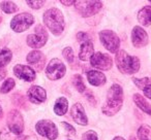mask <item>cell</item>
Listing matches in <instances>:
<instances>
[{
	"label": "cell",
	"mask_w": 151,
	"mask_h": 140,
	"mask_svg": "<svg viewBox=\"0 0 151 140\" xmlns=\"http://www.w3.org/2000/svg\"><path fill=\"white\" fill-rule=\"evenodd\" d=\"M27 97L29 101L33 104H40L47 99V92L44 88L40 86H32L27 92Z\"/></svg>",
	"instance_id": "14"
},
{
	"label": "cell",
	"mask_w": 151,
	"mask_h": 140,
	"mask_svg": "<svg viewBox=\"0 0 151 140\" xmlns=\"http://www.w3.org/2000/svg\"><path fill=\"white\" fill-rule=\"evenodd\" d=\"M65 65L59 59H52L46 68V75L49 80H57L65 75Z\"/></svg>",
	"instance_id": "9"
},
{
	"label": "cell",
	"mask_w": 151,
	"mask_h": 140,
	"mask_svg": "<svg viewBox=\"0 0 151 140\" xmlns=\"http://www.w3.org/2000/svg\"><path fill=\"white\" fill-rule=\"evenodd\" d=\"M35 130L40 136L46 137L49 140H55L58 137V130L52 121L42 119L35 125Z\"/></svg>",
	"instance_id": "7"
},
{
	"label": "cell",
	"mask_w": 151,
	"mask_h": 140,
	"mask_svg": "<svg viewBox=\"0 0 151 140\" xmlns=\"http://www.w3.org/2000/svg\"><path fill=\"white\" fill-rule=\"evenodd\" d=\"M71 117L73 121L80 126H86L88 124V119L85 113V109L81 103H76L70 109Z\"/></svg>",
	"instance_id": "15"
},
{
	"label": "cell",
	"mask_w": 151,
	"mask_h": 140,
	"mask_svg": "<svg viewBox=\"0 0 151 140\" xmlns=\"http://www.w3.org/2000/svg\"><path fill=\"white\" fill-rule=\"evenodd\" d=\"M113 140H125V139H124L123 137H120V136H116V137L114 138Z\"/></svg>",
	"instance_id": "38"
},
{
	"label": "cell",
	"mask_w": 151,
	"mask_h": 140,
	"mask_svg": "<svg viewBox=\"0 0 151 140\" xmlns=\"http://www.w3.org/2000/svg\"><path fill=\"white\" fill-rule=\"evenodd\" d=\"M15 85H16L15 80H13V78H11V77L7 78V80H4V82H3L1 88H0V93H1V94H7V93L13 90Z\"/></svg>",
	"instance_id": "26"
},
{
	"label": "cell",
	"mask_w": 151,
	"mask_h": 140,
	"mask_svg": "<svg viewBox=\"0 0 151 140\" xmlns=\"http://www.w3.org/2000/svg\"><path fill=\"white\" fill-rule=\"evenodd\" d=\"M26 3H27L28 5H29L31 9H40V7L44 6V3L45 1H40V0H37V1H35V0H32V1H30V0H28V1H26Z\"/></svg>",
	"instance_id": "30"
},
{
	"label": "cell",
	"mask_w": 151,
	"mask_h": 140,
	"mask_svg": "<svg viewBox=\"0 0 151 140\" xmlns=\"http://www.w3.org/2000/svg\"><path fill=\"white\" fill-rule=\"evenodd\" d=\"M34 23V18L29 13H22L16 15L11 22V28L15 32H24L29 29Z\"/></svg>",
	"instance_id": "5"
},
{
	"label": "cell",
	"mask_w": 151,
	"mask_h": 140,
	"mask_svg": "<svg viewBox=\"0 0 151 140\" xmlns=\"http://www.w3.org/2000/svg\"><path fill=\"white\" fill-rule=\"evenodd\" d=\"M61 126H62V127H64V130L67 132V133H68L69 136H75L76 135L75 128H73L71 125H69L68 123H64V122H62V123H61Z\"/></svg>",
	"instance_id": "31"
},
{
	"label": "cell",
	"mask_w": 151,
	"mask_h": 140,
	"mask_svg": "<svg viewBox=\"0 0 151 140\" xmlns=\"http://www.w3.org/2000/svg\"><path fill=\"white\" fill-rule=\"evenodd\" d=\"M86 98H87V100L89 101V102H91L92 103V104H95V102H96V101H95V99H94V97H93V94L92 93H87L86 94Z\"/></svg>",
	"instance_id": "34"
},
{
	"label": "cell",
	"mask_w": 151,
	"mask_h": 140,
	"mask_svg": "<svg viewBox=\"0 0 151 140\" xmlns=\"http://www.w3.org/2000/svg\"><path fill=\"white\" fill-rule=\"evenodd\" d=\"M1 117H2V107L0 106V119H1Z\"/></svg>",
	"instance_id": "39"
},
{
	"label": "cell",
	"mask_w": 151,
	"mask_h": 140,
	"mask_svg": "<svg viewBox=\"0 0 151 140\" xmlns=\"http://www.w3.org/2000/svg\"><path fill=\"white\" fill-rule=\"evenodd\" d=\"M48 40V33L42 25H37L33 34L27 36V44L32 48H40L46 44Z\"/></svg>",
	"instance_id": "8"
},
{
	"label": "cell",
	"mask_w": 151,
	"mask_h": 140,
	"mask_svg": "<svg viewBox=\"0 0 151 140\" xmlns=\"http://www.w3.org/2000/svg\"><path fill=\"white\" fill-rule=\"evenodd\" d=\"M143 93H144L145 97H147V98L151 100V85H149L148 87H146V88L143 90Z\"/></svg>",
	"instance_id": "33"
},
{
	"label": "cell",
	"mask_w": 151,
	"mask_h": 140,
	"mask_svg": "<svg viewBox=\"0 0 151 140\" xmlns=\"http://www.w3.org/2000/svg\"><path fill=\"white\" fill-rule=\"evenodd\" d=\"M75 7L82 17L88 18L99 13L103 3L101 1H76Z\"/></svg>",
	"instance_id": "6"
},
{
	"label": "cell",
	"mask_w": 151,
	"mask_h": 140,
	"mask_svg": "<svg viewBox=\"0 0 151 140\" xmlns=\"http://www.w3.org/2000/svg\"><path fill=\"white\" fill-rule=\"evenodd\" d=\"M7 127L14 134L20 135L24 131V119L20 111L12 109L7 114Z\"/></svg>",
	"instance_id": "10"
},
{
	"label": "cell",
	"mask_w": 151,
	"mask_h": 140,
	"mask_svg": "<svg viewBox=\"0 0 151 140\" xmlns=\"http://www.w3.org/2000/svg\"><path fill=\"white\" fill-rule=\"evenodd\" d=\"M94 55V48H93V43L89 40L87 42L81 44L80 48V54H79V58L82 61H90L91 58Z\"/></svg>",
	"instance_id": "18"
},
{
	"label": "cell",
	"mask_w": 151,
	"mask_h": 140,
	"mask_svg": "<svg viewBox=\"0 0 151 140\" xmlns=\"http://www.w3.org/2000/svg\"><path fill=\"white\" fill-rule=\"evenodd\" d=\"M14 74L19 80H25V82H33L36 77L35 71L31 67L22 64H17L14 67Z\"/></svg>",
	"instance_id": "13"
},
{
	"label": "cell",
	"mask_w": 151,
	"mask_h": 140,
	"mask_svg": "<svg viewBox=\"0 0 151 140\" xmlns=\"http://www.w3.org/2000/svg\"><path fill=\"white\" fill-rule=\"evenodd\" d=\"M0 9H2L5 14H14L18 11L17 4L12 2V1H1L0 2Z\"/></svg>",
	"instance_id": "24"
},
{
	"label": "cell",
	"mask_w": 151,
	"mask_h": 140,
	"mask_svg": "<svg viewBox=\"0 0 151 140\" xmlns=\"http://www.w3.org/2000/svg\"><path fill=\"white\" fill-rule=\"evenodd\" d=\"M87 80H88L89 84L94 87L104 86L107 82L105 74L101 71H96V70H90L87 72Z\"/></svg>",
	"instance_id": "17"
},
{
	"label": "cell",
	"mask_w": 151,
	"mask_h": 140,
	"mask_svg": "<svg viewBox=\"0 0 151 140\" xmlns=\"http://www.w3.org/2000/svg\"><path fill=\"white\" fill-rule=\"evenodd\" d=\"M26 139H27V136H19L15 140H26Z\"/></svg>",
	"instance_id": "37"
},
{
	"label": "cell",
	"mask_w": 151,
	"mask_h": 140,
	"mask_svg": "<svg viewBox=\"0 0 151 140\" xmlns=\"http://www.w3.org/2000/svg\"><path fill=\"white\" fill-rule=\"evenodd\" d=\"M132 82H134V84L136 85L139 89H141V90H144L146 87H148L149 85H151V80L148 77H144V78L134 77L132 78Z\"/></svg>",
	"instance_id": "27"
},
{
	"label": "cell",
	"mask_w": 151,
	"mask_h": 140,
	"mask_svg": "<svg viewBox=\"0 0 151 140\" xmlns=\"http://www.w3.org/2000/svg\"><path fill=\"white\" fill-rule=\"evenodd\" d=\"M62 55H63V57L65 58V60H66L67 62L69 63V64L73 63L75 57H73V48H69V46H66L65 48H63Z\"/></svg>",
	"instance_id": "28"
},
{
	"label": "cell",
	"mask_w": 151,
	"mask_h": 140,
	"mask_svg": "<svg viewBox=\"0 0 151 140\" xmlns=\"http://www.w3.org/2000/svg\"><path fill=\"white\" fill-rule=\"evenodd\" d=\"M139 140H151V127L148 125H142L137 132Z\"/></svg>",
	"instance_id": "22"
},
{
	"label": "cell",
	"mask_w": 151,
	"mask_h": 140,
	"mask_svg": "<svg viewBox=\"0 0 151 140\" xmlns=\"http://www.w3.org/2000/svg\"><path fill=\"white\" fill-rule=\"evenodd\" d=\"M5 75H6V72H5V70L3 68H0V80H3V78L5 77Z\"/></svg>",
	"instance_id": "36"
},
{
	"label": "cell",
	"mask_w": 151,
	"mask_h": 140,
	"mask_svg": "<svg viewBox=\"0 0 151 140\" xmlns=\"http://www.w3.org/2000/svg\"><path fill=\"white\" fill-rule=\"evenodd\" d=\"M60 2L62 3V4L66 5V6H69V5H73V4H75L76 1H73V0H70V1H67V0H61Z\"/></svg>",
	"instance_id": "35"
},
{
	"label": "cell",
	"mask_w": 151,
	"mask_h": 140,
	"mask_svg": "<svg viewBox=\"0 0 151 140\" xmlns=\"http://www.w3.org/2000/svg\"><path fill=\"white\" fill-rule=\"evenodd\" d=\"M73 85L77 91L80 93H84L85 90H86V87L84 85V82H83V78L80 74H76V75L73 76Z\"/></svg>",
	"instance_id": "25"
},
{
	"label": "cell",
	"mask_w": 151,
	"mask_h": 140,
	"mask_svg": "<svg viewBox=\"0 0 151 140\" xmlns=\"http://www.w3.org/2000/svg\"><path fill=\"white\" fill-rule=\"evenodd\" d=\"M45 58L44 54L40 50H32L27 55V62L29 64L33 65L36 70H42L45 65Z\"/></svg>",
	"instance_id": "16"
},
{
	"label": "cell",
	"mask_w": 151,
	"mask_h": 140,
	"mask_svg": "<svg viewBox=\"0 0 151 140\" xmlns=\"http://www.w3.org/2000/svg\"><path fill=\"white\" fill-rule=\"evenodd\" d=\"M44 23L47 26V28L55 36L60 35L63 32V30H64V26H65L64 17H63L60 9H55V7L45 11Z\"/></svg>",
	"instance_id": "3"
},
{
	"label": "cell",
	"mask_w": 151,
	"mask_h": 140,
	"mask_svg": "<svg viewBox=\"0 0 151 140\" xmlns=\"http://www.w3.org/2000/svg\"><path fill=\"white\" fill-rule=\"evenodd\" d=\"M99 39L106 50L113 54H117L120 46V39L115 32L112 30H103L99 32Z\"/></svg>",
	"instance_id": "4"
},
{
	"label": "cell",
	"mask_w": 151,
	"mask_h": 140,
	"mask_svg": "<svg viewBox=\"0 0 151 140\" xmlns=\"http://www.w3.org/2000/svg\"><path fill=\"white\" fill-rule=\"evenodd\" d=\"M77 40H78L79 42H82V43L87 42V41H89V35L87 33H85V32H79V33L77 34Z\"/></svg>",
	"instance_id": "32"
},
{
	"label": "cell",
	"mask_w": 151,
	"mask_h": 140,
	"mask_svg": "<svg viewBox=\"0 0 151 140\" xmlns=\"http://www.w3.org/2000/svg\"><path fill=\"white\" fill-rule=\"evenodd\" d=\"M1 21H2V17H1V15H0V23H1Z\"/></svg>",
	"instance_id": "40"
},
{
	"label": "cell",
	"mask_w": 151,
	"mask_h": 140,
	"mask_svg": "<svg viewBox=\"0 0 151 140\" xmlns=\"http://www.w3.org/2000/svg\"><path fill=\"white\" fill-rule=\"evenodd\" d=\"M138 21L144 27L151 25V6H144L138 13Z\"/></svg>",
	"instance_id": "19"
},
{
	"label": "cell",
	"mask_w": 151,
	"mask_h": 140,
	"mask_svg": "<svg viewBox=\"0 0 151 140\" xmlns=\"http://www.w3.org/2000/svg\"><path fill=\"white\" fill-rule=\"evenodd\" d=\"M90 63L93 67L99 69V70H104V71L110 70L113 66V60H112L111 57L101 52L95 53L93 55V57L90 60Z\"/></svg>",
	"instance_id": "11"
},
{
	"label": "cell",
	"mask_w": 151,
	"mask_h": 140,
	"mask_svg": "<svg viewBox=\"0 0 151 140\" xmlns=\"http://www.w3.org/2000/svg\"><path fill=\"white\" fill-rule=\"evenodd\" d=\"M132 99H134V102L136 103L137 106H138L143 112L147 113V114H149L151 117V105L149 104L148 101H147L142 95L134 94Z\"/></svg>",
	"instance_id": "20"
},
{
	"label": "cell",
	"mask_w": 151,
	"mask_h": 140,
	"mask_svg": "<svg viewBox=\"0 0 151 140\" xmlns=\"http://www.w3.org/2000/svg\"><path fill=\"white\" fill-rule=\"evenodd\" d=\"M116 65L123 74H134L140 69V60L138 57L127 54L125 50H119L116 54Z\"/></svg>",
	"instance_id": "2"
},
{
	"label": "cell",
	"mask_w": 151,
	"mask_h": 140,
	"mask_svg": "<svg viewBox=\"0 0 151 140\" xmlns=\"http://www.w3.org/2000/svg\"><path fill=\"white\" fill-rule=\"evenodd\" d=\"M150 3H151V1H150Z\"/></svg>",
	"instance_id": "41"
},
{
	"label": "cell",
	"mask_w": 151,
	"mask_h": 140,
	"mask_svg": "<svg viewBox=\"0 0 151 140\" xmlns=\"http://www.w3.org/2000/svg\"><path fill=\"white\" fill-rule=\"evenodd\" d=\"M149 37L147 32L140 26H134L132 30V42L137 48H144L148 44Z\"/></svg>",
	"instance_id": "12"
},
{
	"label": "cell",
	"mask_w": 151,
	"mask_h": 140,
	"mask_svg": "<svg viewBox=\"0 0 151 140\" xmlns=\"http://www.w3.org/2000/svg\"><path fill=\"white\" fill-rule=\"evenodd\" d=\"M68 108V101L64 97H60L56 100L54 105V112L57 115H64Z\"/></svg>",
	"instance_id": "21"
},
{
	"label": "cell",
	"mask_w": 151,
	"mask_h": 140,
	"mask_svg": "<svg viewBox=\"0 0 151 140\" xmlns=\"http://www.w3.org/2000/svg\"><path fill=\"white\" fill-rule=\"evenodd\" d=\"M81 140H99V137H97L96 132H94L93 130H89L83 134Z\"/></svg>",
	"instance_id": "29"
},
{
	"label": "cell",
	"mask_w": 151,
	"mask_h": 140,
	"mask_svg": "<svg viewBox=\"0 0 151 140\" xmlns=\"http://www.w3.org/2000/svg\"><path fill=\"white\" fill-rule=\"evenodd\" d=\"M122 105H123V90L118 84L112 85V87L108 91L107 100L101 107V111L104 114L112 117L119 112Z\"/></svg>",
	"instance_id": "1"
},
{
	"label": "cell",
	"mask_w": 151,
	"mask_h": 140,
	"mask_svg": "<svg viewBox=\"0 0 151 140\" xmlns=\"http://www.w3.org/2000/svg\"><path fill=\"white\" fill-rule=\"evenodd\" d=\"M13 54L9 48H0V68H3L12 60Z\"/></svg>",
	"instance_id": "23"
}]
</instances>
